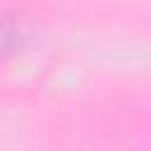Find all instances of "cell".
Here are the masks:
<instances>
[{
	"label": "cell",
	"instance_id": "cell-1",
	"mask_svg": "<svg viewBox=\"0 0 151 151\" xmlns=\"http://www.w3.org/2000/svg\"><path fill=\"white\" fill-rule=\"evenodd\" d=\"M33 38V24L24 14L0 12V61L21 52Z\"/></svg>",
	"mask_w": 151,
	"mask_h": 151
}]
</instances>
